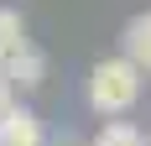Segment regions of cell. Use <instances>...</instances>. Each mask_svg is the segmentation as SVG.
Wrapping results in <instances>:
<instances>
[{"mask_svg":"<svg viewBox=\"0 0 151 146\" xmlns=\"http://www.w3.org/2000/svg\"><path fill=\"white\" fill-rule=\"evenodd\" d=\"M26 47H31V42H26V21H21V11L0 5V68H5V63H16Z\"/></svg>","mask_w":151,"mask_h":146,"instance_id":"3","label":"cell"},{"mask_svg":"<svg viewBox=\"0 0 151 146\" xmlns=\"http://www.w3.org/2000/svg\"><path fill=\"white\" fill-rule=\"evenodd\" d=\"M141 78H146V73L125 58V52L94 63V68H89V110H94V115H125V110H136Z\"/></svg>","mask_w":151,"mask_h":146,"instance_id":"1","label":"cell"},{"mask_svg":"<svg viewBox=\"0 0 151 146\" xmlns=\"http://www.w3.org/2000/svg\"><path fill=\"white\" fill-rule=\"evenodd\" d=\"M47 146H83V141H78L73 131H58V136H52V141H47Z\"/></svg>","mask_w":151,"mask_h":146,"instance_id":"8","label":"cell"},{"mask_svg":"<svg viewBox=\"0 0 151 146\" xmlns=\"http://www.w3.org/2000/svg\"><path fill=\"white\" fill-rule=\"evenodd\" d=\"M94 146H151L130 120H104V131L94 136Z\"/></svg>","mask_w":151,"mask_h":146,"instance_id":"6","label":"cell"},{"mask_svg":"<svg viewBox=\"0 0 151 146\" xmlns=\"http://www.w3.org/2000/svg\"><path fill=\"white\" fill-rule=\"evenodd\" d=\"M125 58L136 63L141 73H151V11L146 16H136V21H130V26H125Z\"/></svg>","mask_w":151,"mask_h":146,"instance_id":"4","label":"cell"},{"mask_svg":"<svg viewBox=\"0 0 151 146\" xmlns=\"http://www.w3.org/2000/svg\"><path fill=\"white\" fill-rule=\"evenodd\" d=\"M52 136L42 131V120L31 115V110H11V115L0 120V146H47Z\"/></svg>","mask_w":151,"mask_h":146,"instance_id":"2","label":"cell"},{"mask_svg":"<svg viewBox=\"0 0 151 146\" xmlns=\"http://www.w3.org/2000/svg\"><path fill=\"white\" fill-rule=\"evenodd\" d=\"M5 78H11L16 89H37V84L47 78V58L37 52V47H26L16 63H5Z\"/></svg>","mask_w":151,"mask_h":146,"instance_id":"5","label":"cell"},{"mask_svg":"<svg viewBox=\"0 0 151 146\" xmlns=\"http://www.w3.org/2000/svg\"><path fill=\"white\" fill-rule=\"evenodd\" d=\"M11 110H16V84L5 78V68H0V120L11 115Z\"/></svg>","mask_w":151,"mask_h":146,"instance_id":"7","label":"cell"}]
</instances>
